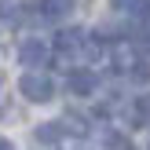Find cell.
<instances>
[{
    "mask_svg": "<svg viewBox=\"0 0 150 150\" xmlns=\"http://www.w3.org/2000/svg\"><path fill=\"white\" fill-rule=\"evenodd\" d=\"M18 92L26 95L29 103H48L51 95H55V84H51V77H48V73L29 70V73H22V77H18Z\"/></svg>",
    "mask_w": 150,
    "mask_h": 150,
    "instance_id": "1",
    "label": "cell"
},
{
    "mask_svg": "<svg viewBox=\"0 0 150 150\" xmlns=\"http://www.w3.org/2000/svg\"><path fill=\"white\" fill-rule=\"evenodd\" d=\"M18 62H22V66H29V70L44 66V62H48V44H44V40H37V37L22 40V44H18Z\"/></svg>",
    "mask_w": 150,
    "mask_h": 150,
    "instance_id": "2",
    "label": "cell"
},
{
    "mask_svg": "<svg viewBox=\"0 0 150 150\" xmlns=\"http://www.w3.org/2000/svg\"><path fill=\"white\" fill-rule=\"evenodd\" d=\"M55 51L59 55H77V51H84V29H59Z\"/></svg>",
    "mask_w": 150,
    "mask_h": 150,
    "instance_id": "3",
    "label": "cell"
},
{
    "mask_svg": "<svg viewBox=\"0 0 150 150\" xmlns=\"http://www.w3.org/2000/svg\"><path fill=\"white\" fill-rule=\"evenodd\" d=\"M66 88H70L73 95H92L95 88H99V77H95L92 70H73L70 81H66Z\"/></svg>",
    "mask_w": 150,
    "mask_h": 150,
    "instance_id": "4",
    "label": "cell"
},
{
    "mask_svg": "<svg viewBox=\"0 0 150 150\" xmlns=\"http://www.w3.org/2000/svg\"><path fill=\"white\" fill-rule=\"evenodd\" d=\"M128 125H132V128H143V125H150V95L132 99V106H128Z\"/></svg>",
    "mask_w": 150,
    "mask_h": 150,
    "instance_id": "5",
    "label": "cell"
},
{
    "mask_svg": "<svg viewBox=\"0 0 150 150\" xmlns=\"http://www.w3.org/2000/svg\"><path fill=\"white\" fill-rule=\"evenodd\" d=\"M70 7H73V0H40V18L55 22L62 15H70Z\"/></svg>",
    "mask_w": 150,
    "mask_h": 150,
    "instance_id": "6",
    "label": "cell"
},
{
    "mask_svg": "<svg viewBox=\"0 0 150 150\" xmlns=\"http://www.w3.org/2000/svg\"><path fill=\"white\" fill-rule=\"evenodd\" d=\"M37 139H40V143H59V139H62V125L59 121L40 125V128H37Z\"/></svg>",
    "mask_w": 150,
    "mask_h": 150,
    "instance_id": "7",
    "label": "cell"
},
{
    "mask_svg": "<svg viewBox=\"0 0 150 150\" xmlns=\"http://www.w3.org/2000/svg\"><path fill=\"white\" fill-rule=\"evenodd\" d=\"M62 128H70L73 136H88V121H84V117H81V114H66Z\"/></svg>",
    "mask_w": 150,
    "mask_h": 150,
    "instance_id": "8",
    "label": "cell"
},
{
    "mask_svg": "<svg viewBox=\"0 0 150 150\" xmlns=\"http://www.w3.org/2000/svg\"><path fill=\"white\" fill-rule=\"evenodd\" d=\"M0 18L15 22V18H18V4H15V0H0Z\"/></svg>",
    "mask_w": 150,
    "mask_h": 150,
    "instance_id": "9",
    "label": "cell"
},
{
    "mask_svg": "<svg viewBox=\"0 0 150 150\" xmlns=\"http://www.w3.org/2000/svg\"><path fill=\"white\" fill-rule=\"evenodd\" d=\"M132 77L136 81H150V59H139V62L132 66Z\"/></svg>",
    "mask_w": 150,
    "mask_h": 150,
    "instance_id": "10",
    "label": "cell"
},
{
    "mask_svg": "<svg viewBox=\"0 0 150 150\" xmlns=\"http://www.w3.org/2000/svg\"><path fill=\"white\" fill-rule=\"evenodd\" d=\"M139 40H143V44H146V48H150V18L143 22V29H139Z\"/></svg>",
    "mask_w": 150,
    "mask_h": 150,
    "instance_id": "11",
    "label": "cell"
},
{
    "mask_svg": "<svg viewBox=\"0 0 150 150\" xmlns=\"http://www.w3.org/2000/svg\"><path fill=\"white\" fill-rule=\"evenodd\" d=\"M110 4H114L117 11H132V4H136V0H110Z\"/></svg>",
    "mask_w": 150,
    "mask_h": 150,
    "instance_id": "12",
    "label": "cell"
},
{
    "mask_svg": "<svg viewBox=\"0 0 150 150\" xmlns=\"http://www.w3.org/2000/svg\"><path fill=\"white\" fill-rule=\"evenodd\" d=\"M0 150H15V146H11V139H0Z\"/></svg>",
    "mask_w": 150,
    "mask_h": 150,
    "instance_id": "13",
    "label": "cell"
}]
</instances>
